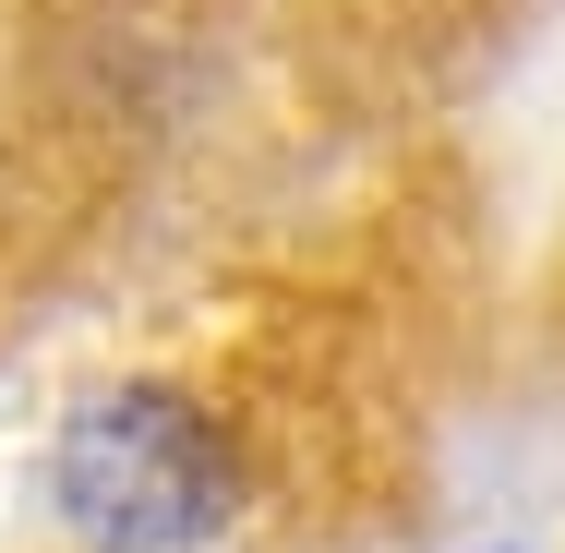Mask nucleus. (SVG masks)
Here are the masks:
<instances>
[{
  "instance_id": "f257e3e1",
  "label": "nucleus",
  "mask_w": 565,
  "mask_h": 553,
  "mask_svg": "<svg viewBox=\"0 0 565 553\" xmlns=\"http://www.w3.org/2000/svg\"><path fill=\"white\" fill-rule=\"evenodd\" d=\"M61 506L109 553H181L228 518V445L169 385H120L61 434Z\"/></svg>"
}]
</instances>
